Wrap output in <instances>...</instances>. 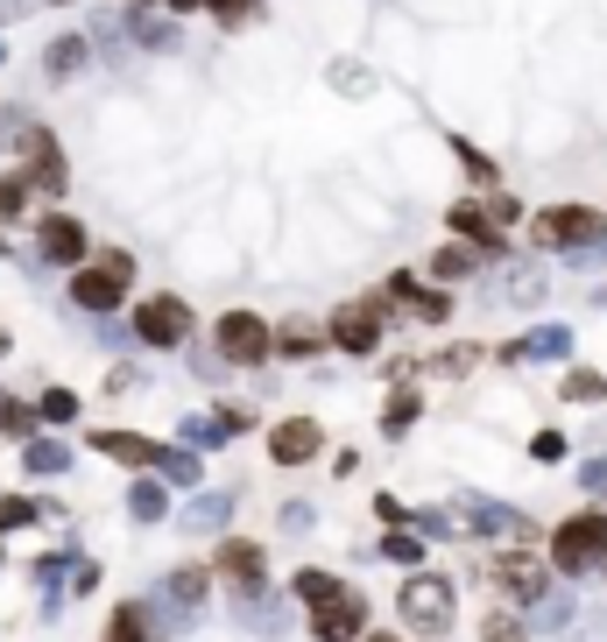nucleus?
<instances>
[{"label":"nucleus","mask_w":607,"mask_h":642,"mask_svg":"<svg viewBox=\"0 0 607 642\" xmlns=\"http://www.w3.org/2000/svg\"><path fill=\"white\" fill-rule=\"evenodd\" d=\"M311 629H318V642H361L367 601H361L353 586H332L325 601H311Z\"/></svg>","instance_id":"2"},{"label":"nucleus","mask_w":607,"mask_h":642,"mask_svg":"<svg viewBox=\"0 0 607 642\" xmlns=\"http://www.w3.org/2000/svg\"><path fill=\"white\" fill-rule=\"evenodd\" d=\"M566 396H572V402H600V396H607V381H600V375H572V381H566Z\"/></svg>","instance_id":"20"},{"label":"nucleus","mask_w":607,"mask_h":642,"mask_svg":"<svg viewBox=\"0 0 607 642\" xmlns=\"http://www.w3.org/2000/svg\"><path fill=\"white\" fill-rule=\"evenodd\" d=\"M0 347H8V339H0Z\"/></svg>","instance_id":"31"},{"label":"nucleus","mask_w":607,"mask_h":642,"mask_svg":"<svg viewBox=\"0 0 607 642\" xmlns=\"http://www.w3.org/2000/svg\"><path fill=\"white\" fill-rule=\"evenodd\" d=\"M530 233L551 247H580V241H600V213L594 205H551V213L530 219Z\"/></svg>","instance_id":"4"},{"label":"nucleus","mask_w":607,"mask_h":642,"mask_svg":"<svg viewBox=\"0 0 607 642\" xmlns=\"http://www.w3.org/2000/svg\"><path fill=\"white\" fill-rule=\"evenodd\" d=\"M213 8H219V14H247V8H255V0H213Z\"/></svg>","instance_id":"28"},{"label":"nucleus","mask_w":607,"mask_h":642,"mask_svg":"<svg viewBox=\"0 0 607 642\" xmlns=\"http://www.w3.org/2000/svg\"><path fill=\"white\" fill-rule=\"evenodd\" d=\"M361 642H403V635H361Z\"/></svg>","instance_id":"29"},{"label":"nucleus","mask_w":607,"mask_h":642,"mask_svg":"<svg viewBox=\"0 0 607 642\" xmlns=\"http://www.w3.org/2000/svg\"><path fill=\"white\" fill-rule=\"evenodd\" d=\"M269 452H276V467H304V459L325 452V431L311 424V416H290V424L269 431Z\"/></svg>","instance_id":"9"},{"label":"nucleus","mask_w":607,"mask_h":642,"mask_svg":"<svg viewBox=\"0 0 607 642\" xmlns=\"http://www.w3.org/2000/svg\"><path fill=\"white\" fill-rule=\"evenodd\" d=\"M452 233H466V241H495V213H473V205H459V213H452Z\"/></svg>","instance_id":"15"},{"label":"nucleus","mask_w":607,"mask_h":642,"mask_svg":"<svg viewBox=\"0 0 607 642\" xmlns=\"http://www.w3.org/2000/svg\"><path fill=\"white\" fill-rule=\"evenodd\" d=\"M36 509H28V501H0V530H14V522H28Z\"/></svg>","instance_id":"26"},{"label":"nucleus","mask_w":607,"mask_h":642,"mask_svg":"<svg viewBox=\"0 0 607 642\" xmlns=\"http://www.w3.org/2000/svg\"><path fill=\"white\" fill-rule=\"evenodd\" d=\"M43 416H50V424H71V416H78V396H71V388H50V396H43Z\"/></svg>","instance_id":"16"},{"label":"nucleus","mask_w":607,"mask_h":642,"mask_svg":"<svg viewBox=\"0 0 607 642\" xmlns=\"http://www.w3.org/2000/svg\"><path fill=\"white\" fill-rule=\"evenodd\" d=\"M205 586H213L205 572H177V593H184V601H205Z\"/></svg>","instance_id":"24"},{"label":"nucleus","mask_w":607,"mask_h":642,"mask_svg":"<svg viewBox=\"0 0 607 642\" xmlns=\"http://www.w3.org/2000/svg\"><path fill=\"white\" fill-rule=\"evenodd\" d=\"M403 621H410L417 635H446V629H452V586H446L438 572H417V579L403 586Z\"/></svg>","instance_id":"1"},{"label":"nucleus","mask_w":607,"mask_h":642,"mask_svg":"<svg viewBox=\"0 0 607 642\" xmlns=\"http://www.w3.org/2000/svg\"><path fill=\"white\" fill-rule=\"evenodd\" d=\"M332 347L339 353H375L381 347V304H339L332 311Z\"/></svg>","instance_id":"7"},{"label":"nucleus","mask_w":607,"mask_h":642,"mask_svg":"<svg viewBox=\"0 0 607 642\" xmlns=\"http://www.w3.org/2000/svg\"><path fill=\"white\" fill-rule=\"evenodd\" d=\"M107 642H113V635H107Z\"/></svg>","instance_id":"32"},{"label":"nucleus","mask_w":607,"mask_h":642,"mask_svg":"<svg viewBox=\"0 0 607 642\" xmlns=\"http://www.w3.org/2000/svg\"><path fill=\"white\" fill-rule=\"evenodd\" d=\"M22 205H28V184H22V177H8V184H0V213H22Z\"/></svg>","instance_id":"22"},{"label":"nucleus","mask_w":607,"mask_h":642,"mask_svg":"<svg viewBox=\"0 0 607 642\" xmlns=\"http://www.w3.org/2000/svg\"><path fill=\"white\" fill-rule=\"evenodd\" d=\"M128 255H107V268H78V276H71V296H78L85 311H113L121 304V290H128Z\"/></svg>","instance_id":"6"},{"label":"nucleus","mask_w":607,"mask_h":642,"mask_svg":"<svg viewBox=\"0 0 607 642\" xmlns=\"http://www.w3.org/2000/svg\"><path fill=\"white\" fill-rule=\"evenodd\" d=\"M276 353L304 361V353H318V332H311V325H290V332H283V347H276Z\"/></svg>","instance_id":"17"},{"label":"nucleus","mask_w":607,"mask_h":642,"mask_svg":"<svg viewBox=\"0 0 607 642\" xmlns=\"http://www.w3.org/2000/svg\"><path fill=\"white\" fill-rule=\"evenodd\" d=\"M43 255H50V262H78L85 255V227H78V219H64V213H50V219H43Z\"/></svg>","instance_id":"10"},{"label":"nucleus","mask_w":607,"mask_h":642,"mask_svg":"<svg viewBox=\"0 0 607 642\" xmlns=\"http://www.w3.org/2000/svg\"><path fill=\"white\" fill-rule=\"evenodd\" d=\"M332 586H339L332 572H298V601H325Z\"/></svg>","instance_id":"18"},{"label":"nucleus","mask_w":607,"mask_h":642,"mask_svg":"<svg viewBox=\"0 0 607 642\" xmlns=\"http://www.w3.org/2000/svg\"><path fill=\"white\" fill-rule=\"evenodd\" d=\"M170 8H205V0H170Z\"/></svg>","instance_id":"30"},{"label":"nucleus","mask_w":607,"mask_h":642,"mask_svg":"<svg viewBox=\"0 0 607 642\" xmlns=\"http://www.w3.org/2000/svg\"><path fill=\"white\" fill-rule=\"evenodd\" d=\"M0 431H28V416H22V410H14V402H8V396H0Z\"/></svg>","instance_id":"27"},{"label":"nucleus","mask_w":607,"mask_h":642,"mask_svg":"<svg viewBox=\"0 0 607 642\" xmlns=\"http://www.w3.org/2000/svg\"><path fill=\"white\" fill-rule=\"evenodd\" d=\"M495 579H501V593H515V601H537V593H544L537 558H501V565H495Z\"/></svg>","instance_id":"13"},{"label":"nucleus","mask_w":607,"mask_h":642,"mask_svg":"<svg viewBox=\"0 0 607 642\" xmlns=\"http://www.w3.org/2000/svg\"><path fill=\"white\" fill-rule=\"evenodd\" d=\"M113 642H149L142 635V607H121V615H113Z\"/></svg>","instance_id":"19"},{"label":"nucleus","mask_w":607,"mask_h":642,"mask_svg":"<svg viewBox=\"0 0 607 642\" xmlns=\"http://www.w3.org/2000/svg\"><path fill=\"white\" fill-rule=\"evenodd\" d=\"M600 550H607V516H572L558 530L551 558H558V572H586V565H600Z\"/></svg>","instance_id":"3"},{"label":"nucleus","mask_w":607,"mask_h":642,"mask_svg":"<svg viewBox=\"0 0 607 642\" xmlns=\"http://www.w3.org/2000/svg\"><path fill=\"white\" fill-rule=\"evenodd\" d=\"M135 332L149 347H177V339H191V304L184 296H149V304H135Z\"/></svg>","instance_id":"5"},{"label":"nucleus","mask_w":607,"mask_h":642,"mask_svg":"<svg viewBox=\"0 0 607 642\" xmlns=\"http://www.w3.org/2000/svg\"><path fill=\"white\" fill-rule=\"evenodd\" d=\"M219 353L227 361H269V325L255 311H227L219 318Z\"/></svg>","instance_id":"8"},{"label":"nucleus","mask_w":607,"mask_h":642,"mask_svg":"<svg viewBox=\"0 0 607 642\" xmlns=\"http://www.w3.org/2000/svg\"><path fill=\"white\" fill-rule=\"evenodd\" d=\"M381 550H389L396 565H417V558H424V544H417V536H403V530H396V536H389V544H381Z\"/></svg>","instance_id":"21"},{"label":"nucleus","mask_w":607,"mask_h":642,"mask_svg":"<svg viewBox=\"0 0 607 642\" xmlns=\"http://www.w3.org/2000/svg\"><path fill=\"white\" fill-rule=\"evenodd\" d=\"M219 572L227 579H241V586H262V544H219Z\"/></svg>","instance_id":"12"},{"label":"nucleus","mask_w":607,"mask_h":642,"mask_svg":"<svg viewBox=\"0 0 607 642\" xmlns=\"http://www.w3.org/2000/svg\"><path fill=\"white\" fill-rule=\"evenodd\" d=\"M28 148H36V184L57 191V184H64V156L50 148V134H28Z\"/></svg>","instance_id":"14"},{"label":"nucleus","mask_w":607,"mask_h":642,"mask_svg":"<svg viewBox=\"0 0 607 642\" xmlns=\"http://www.w3.org/2000/svg\"><path fill=\"white\" fill-rule=\"evenodd\" d=\"M487 642H523V629H515L509 615H495V621H487Z\"/></svg>","instance_id":"25"},{"label":"nucleus","mask_w":607,"mask_h":642,"mask_svg":"<svg viewBox=\"0 0 607 642\" xmlns=\"http://www.w3.org/2000/svg\"><path fill=\"white\" fill-rule=\"evenodd\" d=\"M93 445H99V452H113L121 467H156V459H162V445L128 438V431H93Z\"/></svg>","instance_id":"11"},{"label":"nucleus","mask_w":607,"mask_h":642,"mask_svg":"<svg viewBox=\"0 0 607 642\" xmlns=\"http://www.w3.org/2000/svg\"><path fill=\"white\" fill-rule=\"evenodd\" d=\"M466 268H473L466 247H446V255H438V276H466Z\"/></svg>","instance_id":"23"}]
</instances>
